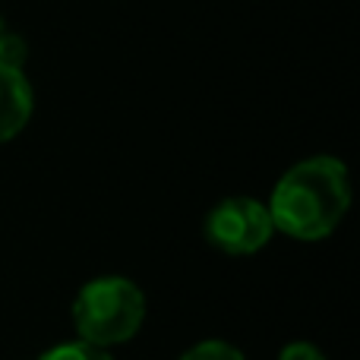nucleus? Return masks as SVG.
Wrapping results in <instances>:
<instances>
[{
	"mask_svg": "<svg viewBox=\"0 0 360 360\" xmlns=\"http://www.w3.org/2000/svg\"><path fill=\"white\" fill-rule=\"evenodd\" d=\"M38 360H114L105 348H95V345L86 342H67V345H57V348L44 351Z\"/></svg>",
	"mask_w": 360,
	"mask_h": 360,
	"instance_id": "6",
	"label": "nucleus"
},
{
	"mask_svg": "<svg viewBox=\"0 0 360 360\" xmlns=\"http://www.w3.org/2000/svg\"><path fill=\"white\" fill-rule=\"evenodd\" d=\"M4 32H6V22H4V19H0V35H4Z\"/></svg>",
	"mask_w": 360,
	"mask_h": 360,
	"instance_id": "8",
	"label": "nucleus"
},
{
	"mask_svg": "<svg viewBox=\"0 0 360 360\" xmlns=\"http://www.w3.org/2000/svg\"><path fill=\"white\" fill-rule=\"evenodd\" d=\"M180 360H247L240 348L221 342V338H205V342L193 345L190 351H184Z\"/></svg>",
	"mask_w": 360,
	"mask_h": 360,
	"instance_id": "5",
	"label": "nucleus"
},
{
	"mask_svg": "<svg viewBox=\"0 0 360 360\" xmlns=\"http://www.w3.org/2000/svg\"><path fill=\"white\" fill-rule=\"evenodd\" d=\"M146 294L124 275H101L79 288L73 300V326L79 342L95 348L124 345L143 329Z\"/></svg>",
	"mask_w": 360,
	"mask_h": 360,
	"instance_id": "2",
	"label": "nucleus"
},
{
	"mask_svg": "<svg viewBox=\"0 0 360 360\" xmlns=\"http://www.w3.org/2000/svg\"><path fill=\"white\" fill-rule=\"evenodd\" d=\"M275 234L272 215L266 202L250 196H228L218 205H212L202 221L205 243L228 256H250L259 253Z\"/></svg>",
	"mask_w": 360,
	"mask_h": 360,
	"instance_id": "3",
	"label": "nucleus"
},
{
	"mask_svg": "<svg viewBox=\"0 0 360 360\" xmlns=\"http://www.w3.org/2000/svg\"><path fill=\"white\" fill-rule=\"evenodd\" d=\"M35 111V92L22 70L0 63V143H10L25 130Z\"/></svg>",
	"mask_w": 360,
	"mask_h": 360,
	"instance_id": "4",
	"label": "nucleus"
},
{
	"mask_svg": "<svg viewBox=\"0 0 360 360\" xmlns=\"http://www.w3.org/2000/svg\"><path fill=\"white\" fill-rule=\"evenodd\" d=\"M278 360H326V354L310 342H291L281 348Z\"/></svg>",
	"mask_w": 360,
	"mask_h": 360,
	"instance_id": "7",
	"label": "nucleus"
},
{
	"mask_svg": "<svg viewBox=\"0 0 360 360\" xmlns=\"http://www.w3.org/2000/svg\"><path fill=\"white\" fill-rule=\"evenodd\" d=\"M351 205V180L345 162L332 155H313L297 162L278 177L269 196V215L275 231L294 240H326L342 224Z\"/></svg>",
	"mask_w": 360,
	"mask_h": 360,
	"instance_id": "1",
	"label": "nucleus"
}]
</instances>
